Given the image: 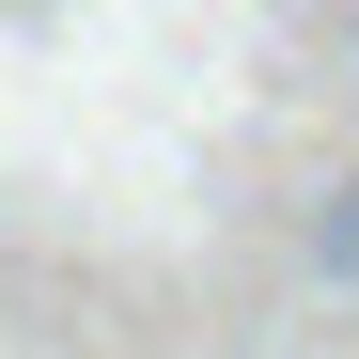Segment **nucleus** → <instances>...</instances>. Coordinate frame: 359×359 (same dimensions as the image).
I'll use <instances>...</instances> for the list:
<instances>
[{
    "label": "nucleus",
    "instance_id": "f257e3e1",
    "mask_svg": "<svg viewBox=\"0 0 359 359\" xmlns=\"http://www.w3.org/2000/svg\"><path fill=\"white\" fill-rule=\"evenodd\" d=\"M313 281H328V297H359V172L313 203Z\"/></svg>",
    "mask_w": 359,
    "mask_h": 359
},
{
    "label": "nucleus",
    "instance_id": "f03ea898",
    "mask_svg": "<svg viewBox=\"0 0 359 359\" xmlns=\"http://www.w3.org/2000/svg\"><path fill=\"white\" fill-rule=\"evenodd\" d=\"M344 63H359V32H344Z\"/></svg>",
    "mask_w": 359,
    "mask_h": 359
}]
</instances>
